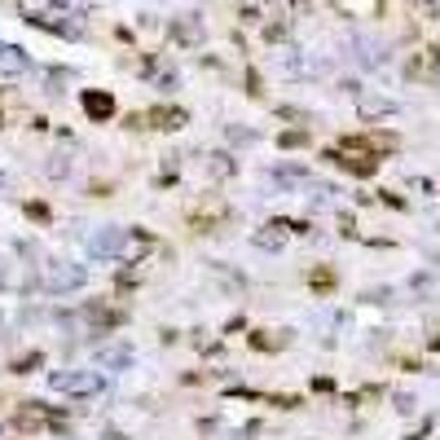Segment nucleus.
Listing matches in <instances>:
<instances>
[{
  "label": "nucleus",
  "mask_w": 440,
  "mask_h": 440,
  "mask_svg": "<svg viewBox=\"0 0 440 440\" xmlns=\"http://www.w3.org/2000/svg\"><path fill=\"white\" fill-rule=\"evenodd\" d=\"M84 106L93 110L97 119H106V115H110V97H84Z\"/></svg>",
  "instance_id": "nucleus-6"
},
{
  "label": "nucleus",
  "mask_w": 440,
  "mask_h": 440,
  "mask_svg": "<svg viewBox=\"0 0 440 440\" xmlns=\"http://www.w3.org/2000/svg\"><path fill=\"white\" fill-rule=\"evenodd\" d=\"M48 387L67 392V396H93L106 387V374L102 370H53L48 374Z\"/></svg>",
  "instance_id": "nucleus-1"
},
{
  "label": "nucleus",
  "mask_w": 440,
  "mask_h": 440,
  "mask_svg": "<svg viewBox=\"0 0 440 440\" xmlns=\"http://www.w3.org/2000/svg\"><path fill=\"white\" fill-rule=\"evenodd\" d=\"M436 348H440V339H436Z\"/></svg>",
  "instance_id": "nucleus-9"
},
{
  "label": "nucleus",
  "mask_w": 440,
  "mask_h": 440,
  "mask_svg": "<svg viewBox=\"0 0 440 440\" xmlns=\"http://www.w3.org/2000/svg\"><path fill=\"white\" fill-rule=\"evenodd\" d=\"M88 282V269L84 265H75V260H53L44 273V291L48 295H67V291H79Z\"/></svg>",
  "instance_id": "nucleus-3"
},
{
  "label": "nucleus",
  "mask_w": 440,
  "mask_h": 440,
  "mask_svg": "<svg viewBox=\"0 0 440 440\" xmlns=\"http://www.w3.org/2000/svg\"><path fill=\"white\" fill-rule=\"evenodd\" d=\"M124 247H128V229H124V225H102V229H93L84 238L88 260H119Z\"/></svg>",
  "instance_id": "nucleus-2"
},
{
  "label": "nucleus",
  "mask_w": 440,
  "mask_h": 440,
  "mask_svg": "<svg viewBox=\"0 0 440 440\" xmlns=\"http://www.w3.org/2000/svg\"><path fill=\"white\" fill-rule=\"evenodd\" d=\"M97 361H102V366H133V348H128V344L102 348V352H97Z\"/></svg>",
  "instance_id": "nucleus-5"
},
{
  "label": "nucleus",
  "mask_w": 440,
  "mask_h": 440,
  "mask_svg": "<svg viewBox=\"0 0 440 440\" xmlns=\"http://www.w3.org/2000/svg\"><path fill=\"white\" fill-rule=\"evenodd\" d=\"M31 71V58L22 53L18 44H5L0 40V79H18V75H27Z\"/></svg>",
  "instance_id": "nucleus-4"
},
{
  "label": "nucleus",
  "mask_w": 440,
  "mask_h": 440,
  "mask_svg": "<svg viewBox=\"0 0 440 440\" xmlns=\"http://www.w3.org/2000/svg\"><path fill=\"white\" fill-rule=\"evenodd\" d=\"M44 172H48V176H58V181H62V176H67V172H71V163H67V159H62V154H53V159H48V163H44Z\"/></svg>",
  "instance_id": "nucleus-7"
},
{
  "label": "nucleus",
  "mask_w": 440,
  "mask_h": 440,
  "mask_svg": "<svg viewBox=\"0 0 440 440\" xmlns=\"http://www.w3.org/2000/svg\"><path fill=\"white\" fill-rule=\"evenodd\" d=\"M5 185H9V176H5V172H0V189H5Z\"/></svg>",
  "instance_id": "nucleus-8"
}]
</instances>
